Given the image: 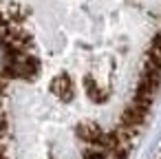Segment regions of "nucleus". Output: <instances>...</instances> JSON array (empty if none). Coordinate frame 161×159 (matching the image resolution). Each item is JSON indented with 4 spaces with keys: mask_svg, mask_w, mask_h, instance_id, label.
I'll list each match as a JSON object with an SVG mask.
<instances>
[{
    "mask_svg": "<svg viewBox=\"0 0 161 159\" xmlns=\"http://www.w3.org/2000/svg\"><path fill=\"white\" fill-rule=\"evenodd\" d=\"M161 91V0L0 3V159H130Z\"/></svg>",
    "mask_w": 161,
    "mask_h": 159,
    "instance_id": "1",
    "label": "nucleus"
},
{
    "mask_svg": "<svg viewBox=\"0 0 161 159\" xmlns=\"http://www.w3.org/2000/svg\"><path fill=\"white\" fill-rule=\"evenodd\" d=\"M157 159H161V152H159V157H157Z\"/></svg>",
    "mask_w": 161,
    "mask_h": 159,
    "instance_id": "2",
    "label": "nucleus"
}]
</instances>
